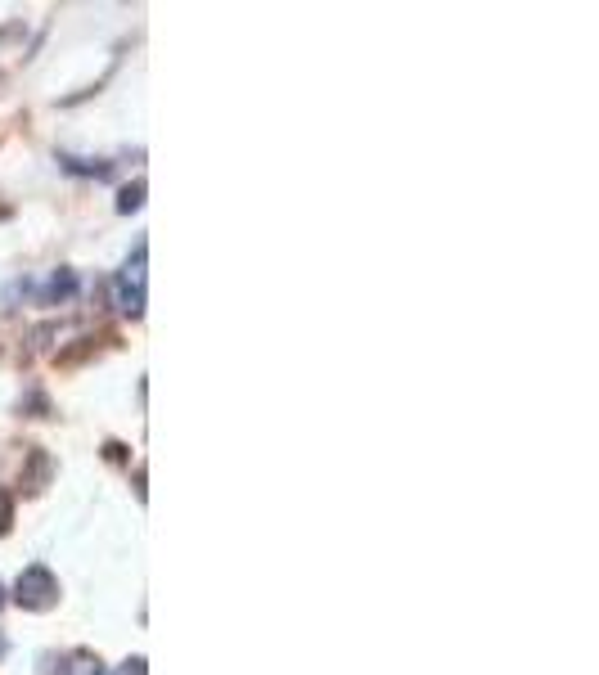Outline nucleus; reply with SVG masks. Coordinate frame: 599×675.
<instances>
[{
    "mask_svg": "<svg viewBox=\"0 0 599 675\" xmlns=\"http://www.w3.org/2000/svg\"><path fill=\"white\" fill-rule=\"evenodd\" d=\"M145 257H149V243L140 239L136 252L127 257V266L113 275V306L122 315H140L145 311Z\"/></svg>",
    "mask_w": 599,
    "mask_h": 675,
    "instance_id": "f257e3e1",
    "label": "nucleus"
},
{
    "mask_svg": "<svg viewBox=\"0 0 599 675\" xmlns=\"http://www.w3.org/2000/svg\"><path fill=\"white\" fill-rule=\"evenodd\" d=\"M14 603L28 612H46L59 603V576L50 572L46 563H28L19 572V581H14Z\"/></svg>",
    "mask_w": 599,
    "mask_h": 675,
    "instance_id": "f03ea898",
    "label": "nucleus"
},
{
    "mask_svg": "<svg viewBox=\"0 0 599 675\" xmlns=\"http://www.w3.org/2000/svg\"><path fill=\"white\" fill-rule=\"evenodd\" d=\"M73 293H77V275L73 270H55V275L46 279V288L37 293V302L41 306H64Z\"/></svg>",
    "mask_w": 599,
    "mask_h": 675,
    "instance_id": "7ed1b4c3",
    "label": "nucleus"
},
{
    "mask_svg": "<svg viewBox=\"0 0 599 675\" xmlns=\"http://www.w3.org/2000/svg\"><path fill=\"white\" fill-rule=\"evenodd\" d=\"M46 482H50V455L41 446H32L28 450V473H23V486L37 495V491H46Z\"/></svg>",
    "mask_w": 599,
    "mask_h": 675,
    "instance_id": "20e7f679",
    "label": "nucleus"
},
{
    "mask_svg": "<svg viewBox=\"0 0 599 675\" xmlns=\"http://www.w3.org/2000/svg\"><path fill=\"white\" fill-rule=\"evenodd\" d=\"M59 167L64 171H73V176H109V162H91V158H73V153H64L59 158Z\"/></svg>",
    "mask_w": 599,
    "mask_h": 675,
    "instance_id": "39448f33",
    "label": "nucleus"
},
{
    "mask_svg": "<svg viewBox=\"0 0 599 675\" xmlns=\"http://www.w3.org/2000/svg\"><path fill=\"white\" fill-rule=\"evenodd\" d=\"M64 675H109V666H104L95 653H73L64 666Z\"/></svg>",
    "mask_w": 599,
    "mask_h": 675,
    "instance_id": "423d86ee",
    "label": "nucleus"
},
{
    "mask_svg": "<svg viewBox=\"0 0 599 675\" xmlns=\"http://www.w3.org/2000/svg\"><path fill=\"white\" fill-rule=\"evenodd\" d=\"M140 203H145V180H136V185H127V189H122L118 212H136Z\"/></svg>",
    "mask_w": 599,
    "mask_h": 675,
    "instance_id": "0eeeda50",
    "label": "nucleus"
},
{
    "mask_svg": "<svg viewBox=\"0 0 599 675\" xmlns=\"http://www.w3.org/2000/svg\"><path fill=\"white\" fill-rule=\"evenodd\" d=\"M10 522H14V500H10V491H0V536L10 531Z\"/></svg>",
    "mask_w": 599,
    "mask_h": 675,
    "instance_id": "6e6552de",
    "label": "nucleus"
},
{
    "mask_svg": "<svg viewBox=\"0 0 599 675\" xmlns=\"http://www.w3.org/2000/svg\"><path fill=\"white\" fill-rule=\"evenodd\" d=\"M118 675H149L145 671V657H127V662L118 666Z\"/></svg>",
    "mask_w": 599,
    "mask_h": 675,
    "instance_id": "1a4fd4ad",
    "label": "nucleus"
},
{
    "mask_svg": "<svg viewBox=\"0 0 599 675\" xmlns=\"http://www.w3.org/2000/svg\"><path fill=\"white\" fill-rule=\"evenodd\" d=\"M104 450H109V459H118V464H122V459H127V446H118V441H109V446H104Z\"/></svg>",
    "mask_w": 599,
    "mask_h": 675,
    "instance_id": "9d476101",
    "label": "nucleus"
},
{
    "mask_svg": "<svg viewBox=\"0 0 599 675\" xmlns=\"http://www.w3.org/2000/svg\"><path fill=\"white\" fill-rule=\"evenodd\" d=\"M0 608H5V585H0Z\"/></svg>",
    "mask_w": 599,
    "mask_h": 675,
    "instance_id": "9b49d317",
    "label": "nucleus"
},
{
    "mask_svg": "<svg viewBox=\"0 0 599 675\" xmlns=\"http://www.w3.org/2000/svg\"><path fill=\"white\" fill-rule=\"evenodd\" d=\"M0 657H5V635H0Z\"/></svg>",
    "mask_w": 599,
    "mask_h": 675,
    "instance_id": "f8f14e48",
    "label": "nucleus"
}]
</instances>
